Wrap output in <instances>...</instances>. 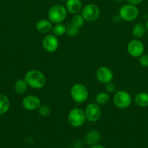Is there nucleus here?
Segmentation results:
<instances>
[{"label":"nucleus","mask_w":148,"mask_h":148,"mask_svg":"<svg viewBox=\"0 0 148 148\" xmlns=\"http://www.w3.org/2000/svg\"><path fill=\"white\" fill-rule=\"evenodd\" d=\"M28 86L34 89H41L46 85V79L44 75L39 70L33 69L26 73L24 78Z\"/></svg>","instance_id":"obj_1"},{"label":"nucleus","mask_w":148,"mask_h":148,"mask_svg":"<svg viewBox=\"0 0 148 148\" xmlns=\"http://www.w3.org/2000/svg\"><path fill=\"white\" fill-rule=\"evenodd\" d=\"M67 15V10L61 4L54 5L48 12L49 20L53 23H60L65 19Z\"/></svg>","instance_id":"obj_2"},{"label":"nucleus","mask_w":148,"mask_h":148,"mask_svg":"<svg viewBox=\"0 0 148 148\" xmlns=\"http://www.w3.org/2000/svg\"><path fill=\"white\" fill-rule=\"evenodd\" d=\"M139 15V10L136 5L131 4H125L119 10V16L123 20L131 22L136 20Z\"/></svg>","instance_id":"obj_3"},{"label":"nucleus","mask_w":148,"mask_h":148,"mask_svg":"<svg viewBox=\"0 0 148 148\" xmlns=\"http://www.w3.org/2000/svg\"><path fill=\"white\" fill-rule=\"evenodd\" d=\"M71 95L73 100L75 102L79 103H84L88 98V90L83 84H75L73 85L71 89Z\"/></svg>","instance_id":"obj_4"},{"label":"nucleus","mask_w":148,"mask_h":148,"mask_svg":"<svg viewBox=\"0 0 148 148\" xmlns=\"http://www.w3.org/2000/svg\"><path fill=\"white\" fill-rule=\"evenodd\" d=\"M68 120L69 124L73 127H79L84 124L86 120L85 112L79 108H73L68 114Z\"/></svg>","instance_id":"obj_5"},{"label":"nucleus","mask_w":148,"mask_h":148,"mask_svg":"<svg viewBox=\"0 0 148 148\" xmlns=\"http://www.w3.org/2000/svg\"><path fill=\"white\" fill-rule=\"evenodd\" d=\"M131 96L126 91H118L113 97V103L115 106L120 109H126L129 108L131 104Z\"/></svg>","instance_id":"obj_6"},{"label":"nucleus","mask_w":148,"mask_h":148,"mask_svg":"<svg viewBox=\"0 0 148 148\" xmlns=\"http://www.w3.org/2000/svg\"><path fill=\"white\" fill-rule=\"evenodd\" d=\"M100 14V8L94 4H89L83 8L81 15L86 21H95Z\"/></svg>","instance_id":"obj_7"},{"label":"nucleus","mask_w":148,"mask_h":148,"mask_svg":"<svg viewBox=\"0 0 148 148\" xmlns=\"http://www.w3.org/2000/svg\"><path fill=\"white\" fill-rule=\"evenodd\" d=\"M84 112L86 119L91 122H96L101 117V108L97 103H91L89 104Z\"/></svg>","instance_id":"obj_8"},{"label":"nucleus","mask_w":148,"mask_h":148,"mask_svg":"<svg viewBox=\"0 0 148 148\" xmlns=\"http://www.w3.org/2000/svg\"><path fill=\"white\" fill-rule=\"evenodd\" d=\"M127 50L129 54L134 58H139L145 51V46L141 40L138 39L131 40L127 46Z\"/></svg>","instance_id":"obj_9"},{"label":"nucleus","mask_w":148,"mask_h":148,"mask_svg":"<svg viewBox=\"0 0 148 148\" xmlns=\"http://www.w3.org/2000/svg\"><path fill=\"white\" fill-rule=\"evenodd\" d=\"M97 80L102 84H107L112 82L113 79V73L107 66H100L96 72Z\"/></svg>","instance_id":"obj_10"},{"label":"nucleus","mask_w":148,"mask_h":148,"mask_svg":"<svg viewBox=\"0 0 148 148\" xmlns=\"http://www.w3.org/2000/svg\"><path fill=\"white\" fill-rule=\"evenodd\" d=\"M42 46L45 51L48 52H55L59 46V40L56 36L53 34L47 35L45 36L42 41Z\"/></svg>","instance_id":"obj_11"},{"label":"nucleus","mask_w":148,"mask_h":148,"mask_svg":"<svg viewBox=\"0 0 148 148\" xmlns=\"http://www.w3.org/2000/svg\"><path fill=\"white\" fill-rule=\"evenodd\" d=\"M23 108L28 111H35L41 106V101L37 96L33 95H28L24 97L22 101Z\"/></svg>","instance_id":"obj_12"},{"label":"nucleus","mask_w":148,"mask_h":148,"mask_svg":"<svg viewBox=\"0 0 148 148\" xmlns=\"http://www.w3.org/2000/svg\"><path fill=\"white\" fill-rule=\"evenodd\" d=\"M82 8L81 0H67L66 10L71 14H78Z\"/></svg>","instance_id":"obj_13"},{"label":"nucleus","mask_w":148,"mask_h":148,"mask_svg":"<svg viewBox=\"0 0 148 148\" xmlns=\"http://www.w3.org/2000/svg\"><path fill=\"white\" fill-rule=\"evenodd\" d=\"M100 140V134L97 130H91L88 132L85 136V141L90 146L94 145L98 143Z\"/></svg>","instance_id":"obj_14"},{"label":"nucleus","mask_w":148,"mask_h":148,"mask_svg":"<svg viewBox=\"0 0 148 148\" xmlns=\"http://www.w3.org/2000/svg\"><path fill=\"white\" fill-rule=\"evenodd\" d=\"M36 28L37 31H39L41 33H48L52 29V23L49 20H41L38 21V23L36 25Z\"/></svg>","instance_id":"obj_15"},{"label":"nucleus","mask_w":148,"mask_h":148,"mask_svg":"<svg viewBox=\"0 0 148 148\" xmlns=\"http://www.w3.org/2000/svg\"><path fill=\"white\" fill-rule=\"evenodd\" d=\"M134 102L138 106L142 108L148 107V93L141 92L136 94L134 98Z\"/></svg>","instance_id":"obj_16"},{"label":"nucleus","mask_w":148,"mask_h":148,"mask_svg":"<svg viewBox=\"0 0 148 148\" xmlns=\"http://www.w3.org/2000/svg\"><path fill=\"white\" fill-rule=\"evenodd\" d=\"M146 26L142 23H138L135 25L132 29V34L136 38H141L146 33Z\"/></svg>","instance_id":"obj_17"},{"label":"nucleus","mask_w":148,"mask_h":148,"mask_svg":"<svg viewBox=\"0 0 148 148\" xmlns=\"http://www.w3.org/2000/svg\"><path fill=\"white\" fill-rule=\"evenodd\" d=\"M10 107V101L8 97L0 93V115L4 114L8 111Z\"/></svg>","instance_id":"obj_18"},{"label":"nucleus","mask_w":148,"mask_h":148,"mask_svg":"<svg viewBox=\"0 0 148 148\" xmlns=\"http://www.w3.org/2000/svg\"><path fill=\"white\" fill-rule=\"evenodd\" d=\"M28 88V84L25 81V79H18L15 82L14 85L15 90L18 94H23L26 92Z\"/></svg>","instance_id":"obj_19"},{"label":"nucleus","mask_w":148,"mask_h":148,"mask_svg":"<svg viewBox=\"0 0 148 148\" xmlns=\"http://www.w3.org/2000/svg\"><path fill=\"white\" fill-rule=\"evenodd\" d=\"M110 101V96L107 92H101L95 97V102L98 105H105Z\"/></svg>","instance_id":"obj_20"},{"label":"nucleus","mask_w":148,"mask_h":148,"mask_svg":"<svg viewBox=\"0 0 148 148\" xmlns=\"http://www.w3.org/2000/svg\"><path fill=\"white\" fill-rule=\"evenodd\" d=\"M84 18L83 17V16L81 14H76L75 16H73L71 20V24H72L73 25H74L75 27H78V28H81L84 24Z\"/></svg>","instance_id":"obj_21"},{"label":"nucleus","mask_w":148,"mask_h":148,"mask_svg":"<svg viewBox=\"0 0 148 148\" xmlns=\"http://www.w3.org/2000/svg\"><path fill=\"white\" fill-rule=\"evenodd\" d=\"M52 33L53 35L56 36H63L65 33H66V26L64 25L58 23L54 27H52Z\"/></svg>","instance_id":"obj_22"},{"label":"nucleus","mask_w":148,"mask_h":148,"mask_svg":"<svg viewBox=\"0 0 148 148\" xmlns=\"http://www.w3.org/2000/svg\"><path fill=\"white\" fill-rule=\"evenodd\" d=\"M79 28L75 27L70 23L66 27V33H67V35H68L69 36H75L79 33Z\"/></svg>","instance_id":"obj_23"},{"label":"nucleus","mask_w":148,"mask_h":148,"mask_svg":"<svg viewBox=\"0 0 148 148\" xmlns=\"http://www.w3.org/2000/svg\"><path fill=\"white\" fill-rule=\"evenodd\" d=\"M38 110H39V114L41 116L47 117L51 114V108L46 105L40 106Z\"/></svg>","instance_id":"obj_24"},{"label":"nucleus","mask_w":148,"mask_h":148,"mask_svg":"<svg viewBox=\"0 0 148 148\" xmlns=\"http://www.w3.org/2000/svg\"><path fill=\"white\" fill-rule=\"evenodd\" d=\"M139 63L143 67H148V54H142L139 57Z\"/></svg>","instance_id":"obj_25"},{"label":"nucleus","mask_w":148,"mask_h":148,"mask_svg":"<svg viewBox=\"0 0 148 148\" xmlns=\"http://www.w3.org/2000/svg\"><path fill=\"white\" fill-rule=\"evenodd\" d=\"M115 89V86L112 82L105 84V90H107V92H112L114 91Z\"/></svg>","instance_id":"obj_26"},{"label":"nucleus","mask_w":148,"mask_h":148,"mask_svg":"<svg viewBox=\"0 0 148 148\" xmlns=\"http://www.w3.org/2000/svg\"><path fill=\"white\" fill-rule=\"evenodd\" d=\"M127 1L129 4H133V5H138V4H141L143 0H127Z\"/></svg>","instance_id":"obj_27"},{"label":"nucleus","mask_w":148,"mask_h":148,"mask_svg":"<svg viewBox=\"0 0 148 148\" xmlns=\"http://www.w3.org/2000/svg\"><path fill=\"white\" fill-rule=\"evenodd\" d=\"M90 148H105L104 147H103V146L100 145H92L91 146V147Z\"/></svg>","instance_id":"obj_28"},{"label":"nucleus","mask_w":148,"mask_h":148,"mask_svg":"<svg viewBox=\"0 0 148 148\" xmlns=\"http://www.w3.org/2000/svg\"><path fill=\"white\" fill-rule=\"evenodd\" d=\"M145 26H146L147 30V31H148V20L146 22V23H145Z\"/></svg>","instance_id":"obj_29"},{"label":"nucleus","mask_w":148,"mask_h":148,"mask_svg":"<svg viewBox=\"0 0 148 148\" xmlns=\"http://www.w3.org/2000/svg\"><path fill=\"white\" fill-rule=\"evenodd\" d=\"M59 1H67V0H59Z\"/></svg>","instance_id":"obj_30"},{"label":"nucleus","mask_w":148,"mask_h":148,"mask_svg":"<svg viewBox=\"0 0 148 148\" xmlns=\"http://www.w3.org/2000/svg\"><path fill=\"white\" fill-rule=\"evenodd\" d=\"M118 1H120V0H118Z\"/></svg>","instance_id":"obj_31"},{"label":"nucleus","mask_w":148,"mask_h":148,"mask_svg":"<svg viewBox=\"0 0 148 148\" xmlns=\"http://www.w3.org/2000/svg\"><path fill=\"white\" fill-rule=\"evenodd\" d=\"M69 148H71V147H69Z\"/></svg>","instance_id":"obj_32"}]
</instances>
